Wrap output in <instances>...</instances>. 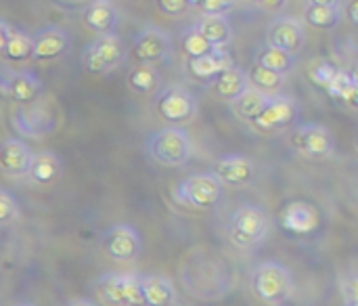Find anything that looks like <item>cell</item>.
Instances as JSON below:
<instances>
[{
  "instance_id": "obj_1",
  "label": "cell",
  "mask_w": 358,
  "mask_h": 306,
  "mask_svg": "<svg viewBox=\"0 0 358 306\" xmlns=\"http://www.w3.org/2000/svg\"><path fill=\"white\" fill-rule=\"evenodd\" d=\"M268 233V216L256 204H241L227 221V237L237 250L258 248Z\"/></svg>"
},
{
  "instance_id": "obj_2",
  "label": "cell",
  "mask_w": 358,
  "mask_h": 306,
  "mask_svg": "<svg viewBox=\"0 0 358 306\" xmlns=\"http://www.w3.org/2000/svg\"><path fill=\"white\" fill-rule=\"evenodd\" d=\"M145 149L153 162L166 168H180L191 160L193 145L191 137L185 128L176 126H166L149 134Z\"/></svg>"
},
{
  "instance_id": "obj_3",
  "label": "cell",
  "mask_w": 358,
  "mask_h": 306,
  "mask_svg": "<svg viewBox=\"0 0 358 306\" xmlns=\"http://www.w3.org/2000/svg\"><path fill=\"white\" fill-rule=\"evenodd\" d=\"M294 277L287 267L266 260L260 263L252 271V292L264 302L271 306H281L292 300L294 296Z\"/></svg>"
},
{
  "instance_id": "obj_4",
  "label": "cell",
  "mask_w": 358,
  "mask_h": 306,
  "mask_svg": "<svg viewBox=\"0 0 358 306\" xmlns=\"http://www.w3.org/2000/svg\"><path fill=\"white\" fill-rule=\"evenodd\" d=\"M10 124L25 139H44L57 130V105L48 97L17 105L10 113Z\"/></svg>"
},
{
  "instance_id": "obj_5",
  "label": "cell",
  "mask_w": 358,
  "mask_h": 306,
  "mask_svg": "<svg viewBox=\"0 0 358 306\" xmlns=\"http://www.w3.org/2000/svg\"><path fill=\"white\" fill-rule=\"evenodd\" d=\"M128 57V50L117 34L109 36H96L82 53V63L86 71L105 76L109 71H115L117 67L124 65Z\"/></svg>"
},
{
  "instance_id": "obj_6",
  "label": "cell",
  "mask_w": 358,
  "mask_h": 306,
  "mask_svg": "<svg viewBox=\"0 0 358 306\" xmlns=\"http://www.w3.org/2000/svg\"><path fill=\"white\" fill-rule=\"evenodd\" d=\"M96 294L107 306H147L141 275L107 273L96 281Z\"/></svg>"
},
{
  "instance_id": "obj_7",
  "label": "cell",
  "mask_w": 358,
  "mask_h": 306,
  "mask_svg": "<svg viewBox=\"0 0 358 306\" xmlns=\"http://www.w3.org/2000/svg\"><path fill=\"white\" fill-rule=\"evenodd\" d=\"M222 197V185L210 172H195L176 187V200L195 210H212Z\"/></svg>"
},
{
  "instance_id": "obj_8",
  "label": "cell",
  "mask_w": 358,
  "mask_h": 306,
  "mask_svg": "<svg viewBox=\"0 0 358 306\" xmlns=\"http://www.w3.org/2000/svg\"><path fill=\"white\" fill-rule=\"evenodd\" d=\"M197 99L189 88L182 86H166L157 92L155 99V109L157 113L170 124L180 128L182 124L193 122L197 116Z\"/></svg>"
},
{
  "instance_id": "obj_9",
  "label": "cell",
  "mask_w": 358,
  "mask_h": 306,
  "mask_svg": "<svg viewBox=\"0 0 358 306\" xmlns=\"http://www.w3.org/2000/svg\"><path fill=\"white\" fill-rule=\"evenodd\" d=\"M292 147L308 160H329L336 153V139L323 124H302L292 134Z\"/></svg>"
},
{
  "instance_id": "obj_10",
  "label": "cell",
  "mask_w": 358,
  "mask_h": 306,
  "mask_svg": "<svg viewBox=\"0 0 358 306\" xmlns=\"http://www.w3.org/2000/svg\"><path fill=\"white\" fill-rule=\"evenodd\" d=\"M0 92L19 105L34 103L42 97V82L29 69H13L0 59Z\"/></svg>"
},
{
  "instance_id": "obj_11",
  "label": "cell",
  "mask_w": 358,
  "mask_h": 306,
  "mask_svg": "<svg viewBox=\"0 0 358 306\" xmlns=\"http://www.w3.org/2000/svg\"><path fill=\"white\" fill-rule=\"evenodd\" d=\"M103 252L115 263H132L143 254V237L132 225H113L103 233Z\"/></svg>"
},
{
  "instance_id": "obj_12",
  "label": "cell",
  "mask_w": 358,
  "mask_h": 306,
  "mask_svg": "<svg viewBox=\"0 0 358 306\" xmlns=\"http://www.w3.org/2000/svg\"><path fill=\"white\" fill-rule=\"evenodd\" d=\"M170 50H172L170 34L155 25L141 29L132 40V57L138 61V65L155 67L170 55Z\"/></svg>"
},
{
  "instance_id": "obj_13",
  "label": "cell",
  "mask_w": 358,
  "mask_h": 306,
  "mask_svg": "<svg viewBox=\"0 0 358 306\" xmlns=\"http://www.w3.org/2000/svg\"><path fill=\"white\" fill-rule=\"evenodd\" d=\"M298 113H300V109H298L296 99H292L287 95H275L268 99V103L258 113V118L252 122V126L262 132H279V130H285L287 126H292L296 122Z\"/></svg>"
},
{
  "instance_id": "obj_14",
  "label": "cell",
  "mask_w": 358,
  "mask_h": 306,
  "mask_svg": "<svg viewBox=\"0 0 358 306\" xmlns=\"http://www.w3.org/2000/svg\"><path fill=\"white\" fill-rule=\"evenodd\" d=\"M306 44V29L296 17H277L266 29V46L298 55Z\"/></svg>"
},
{
  "instance_id": "obj_15",
  "label": "cell",
  "mask_w": 358,
  "mask_h": 306,
  "mask_svg": "<svg viewBox=\"0 0 358 306\" xmlns=\"http://www.w3.org/2000/svg\"><path fill=\"white\" fill-rule=\"evenodd\" d=\"M212 176H216V181L220 185H229V187H248L254 183L256 179V166L250 158L239 155V153H229L222 155L214 162L212 166Z\"/></svg>"
},
{
  "instance_id": "obj_16",
  "label": "cell",
  "mask_w": 358,
  "mask_h": 306,
  "mask_svg": "<svg viewBox=\"0 0 358 306\" xmlns=\"http://www.w3.org/2000/svg\"><path fill=\"white\" fill-rule=\"evenodd\" d=\"M31 158V149L21 139H4L0 143V174L8 179L27 176Z\"/></svg>"
},
{
  "instance_id": "obj_17",
  "label": "cell",
  "mask_w": 358,
  "mask_h": 306,
  "mask_svg": "<svg viewBox=\"0 0 358 306\" xmlns=\"http://www.w3.org/2000/svg\"><path fill=\"white\" fill-rule=\"evenodd\" d=\"M31 44H34V57L36 61H50V59H59L61 55H65L69 50L71 38L63 27L57 25H48L38 29L31 36Z\"/></svg>"
},
{
  "instance_id": "obj_18",
  "label": "cell",
  "mask_w": 358,
  "mask_h": 306,
  "mask_svg": "<svg viewBox=\"0 0 358 306\" xmlns=\"http://www.w3.org/2000/svg\"><path fill=\"white\" fill-rule=\"evenodd\" d=\"M84 25L94 32L96 36H109L115 34V25L120 21V13L113 2L107 0H94L84 6L82 11Z\"/></svg>"
},
{
  "instance_id": "obj_19",
  "label": "cell",
  "mask_w": 358,
  "mask_h": 306,
  "mask_svg": "<svg viewBox=\"0 0 358 306\" xmlns=\"http://www.w3.org/2000/svg\"><path fill=\"white\" fill-rule=\"evenodd\" d=\"M279 221H281L283 229L298 233V235H306L319 227V212L308 202H292L281 210Z\"/></svg>"
},
{
  "instance_id": "obj_20",
  "label": "cell",
  "mask_w": 358,
  "mask_h": 306,
  "mask_svg": "<svg viewBox=\"0 0 358 306\" xmlns=\"http://www.w3.org/2000/svg\"><path fill=\"white\" fill-rule=\"evenodd\" d=\"M61 172H63L61 158L57 153H52V151H40V153H34V158H31L27 179L34 185L48 187V185H52V183H57L61 179Z\"/></svg>"
},
{
  "instance_id": "obj_21",
  "label": "cell",
  "mask_w": 358,
  "mask_h": 306,
  "mask_svg": "<svg viewBox=\"0 0 358 306\" xmlns=\"http://www.w3.org/2000/svg\"><path fill=\"white\" fill-rule=\"evenodd\" d=\"M233 65H235L233 63V57L227 50H212L206 57H199V59L189 61V71H191L193 78L210 84L212 80H216L222 71L231 69Z\"/></svg>"
},
{
  "instance_id": "obj_22",
  "label": "cell",
  "mask_w": 358,
  "mask_h": 306,
  "mask_svg": "<svg viewBox=\"0 0 358 306\" xmlns=\"http://www.w3.org/2000/svg\"><path fill=\"white\" fill-rule=\"evenodd\" d=\"M344 15V6L331 0H313L304 8V19L308 25L317 29H334L340 25Z\"/></svg>"
},
{
  "instance_id": "obj_23",
  "label": "cell",
  "mask_w": 358,
  "mask_h": 306,
  "mask_svg": "<svg viewBox=\"0 0 358 306\" xmlns=\"http://www.w3.org/2000/svg\"><path fill=\"white\" fill-rule=\"evenodd\" d=\"M193 27L216 50H227L233 42V25L227 17H201Z\"/></svg>"
},
{
  "instance_id": "obj_24",
  "label": "cell",
  "mask_w": 358,
  "mask_h": 306,
  "mask_svg": "<svg viewBox=\"0 0 358 306\" xmlns=\"http://www.w3.org/2000/svg\"><path fill=\"white\" fill-rule=\"evenodd\" d=\"M210 86H212V90H214L220 99L233 103L235 99H239V97L250 88V82H248L245 69L233 65L231 69L222 71L216 80H212Z\"/></svg>"
},
{
  "instance_id": "obj_25",
  "label": "cell",
  "mask_w": 358,
  "mask_h": 306,
  "mask_svg": "<svg viewBox=\"0 0 358 306\" xmlns=\"http://www.w3.org/2000/svg\"><path fill=\"white\" fill-rule=\"evenodd\" d=\"M143 296L147 306H174L176 292L168 277L164 275H141Z\"/></svg>"
},
{
  "instance_id": "obj_26",
  "label": "cell",
  "mask_w": 358,
  "mask_h": 306,
  "mask_svg": "<svg viewBox=\"0 0 358 306\" xmlns=\"http://www.w3.org/2000/svg\"><path fill=\"white\" fill-rule=\"evenodd\" d=\"M245 74H248L250 86L256 88L258 92L268 95V97L281 95V88H283V84H285V78H283V76H279V74H275V71H271V69L258 65L256 61L250 65V69H248Z\"/></svg>"
},
{
  "instance_id": "obj_27",
  "label": "cell",
  "mask_w": 358,
  "mask_h": 306,
  "mask_svg": "<svg viewBox=\"0 0 358 306\" xmlns=\"http://www.w3.org/2000/svg\"><path fill=\"white\" fill-rule=\"evenodd\" d=\"M275 97V95H273ZM268 95H262V92H258L256 88H248L239 99H235L233 103H231V107H233V113L239 118V120H243V122H248V124H252L256 118H258V113L264 109V105L268 103Z\"/></svg>"
},
{
  "instance_id": "obj_28",
  "label": "cell",
  "mask_w": 358,
  "mask_h": 306,
  "mask_svg": "<svg viewBox=\"0 0 358 306\" xmlns=\"http://www.w3.org/2000/svg\"><path fill=\"white\" fill-rule=\"evenodd\" d=\"M128 86L138 95H153L162 90V76L151 65H134L128 71Z\"/></svg>"
},
{
  "instance_id": "obj_29",
  "label": "cell",
  "mask_w": 358,
  "mask_h": 306,
  "mask_svg": "<svg viewBox=\"0 0 358 306\" xmlns=\"http://www.w3.org/2000/svg\"><path fill=\"white\" fill-rule=\"evenodd\" d=\"M329 97H334L336 101L348 105L350 109L357 107V97H358V82L357 76L344 69H338L336 78L331 80V84L327 86Z\"/></svg>"
},
{
  "instance_id": "obj_30",
  "label": "cell",
  "mask_w": 358,
  "mask_h": 306,
  "mask_svg": "<svg viewBox=\"0 0 358 306\" xmlns=\"http://www.w3.org/2000/svg\"><path fill=\"white\" fill-rule=\"evenodd\" d=\"M256 63L279 74V76H287L294 67H296V57L294 55H287L283 50H277V48H271V46H262L256 55Z\"/></svg>"
},
{
  "instance_id": "obj_31",
  "label": "cell",
  "mask_w": 358,
  "mask_h": 306,
  "mask_svg": "<svg viewBox=\"0 0 358 306\" xmlns=\"http://www.w3.org/2000/svg\"><path fill=\"white\" fill-rule=\"evenodd\" d=\"M4 59L6 61H29L34 57V44H31V36L25 34V32H19V29H13L10 32V38L4 46Z\"/></svg>"
},
{
  "instance_id": "obj_32",
  "label": "cell",
  "mask_w": 358,
  "mask_h": 306,
  "mask_svg": "<svg viewBox=\"0 0 358 306\" xmlns=\"http://www.w3.org/2000/svg\"><path fill=\"white\" fill-rule=\"evenodd\" d=\"M180 48H182V53H185V57H187L189 61L199 59V57H206V55H210L212 50H216V48H212V46L197 34V29H195L193 25L187 27V29L182 32V36H180Z\"/></svg>"
},
{
  "instance_id": "obj_33",
  "label": "cell",
  "mask_w": 358,
  "mask_h": 306,
  "mask_svg": "<svg viewBox=\"0 0 358 306\" xmlns=\"http://www.w3.org/2000/svg\"><path fill=\"white\" fill-rule=\"evenodd\" d=\"M336 74H338V67H336L329 59H323V57L315 59V61L308 65V78H310L317 86H321V88H325V90H327V86L331 84V80L336 78Z\"/></svg>"
},
{
  "instance_id": "obj_34",
  "label": "cell",
  "mask_w": 358,
  "mask_h": 306,
  "mask_svg": "<svg viewBox=\"0 0 358 306\" xmlns=\"http://www.w3.org/2000/svg\"><path fill=\"white\" fill-rule=\"evenodd\" d=\"M193 6H199L203 17H227V13L233 11L235 2H229V0H199V2H193Z\"/></svg>"
},
{
  "instance_id": "obj_35",
  "label": "cell",
  "mask_w": 358,
  "mask_h": 306,
  "mask_svg": "<svg viewBox=\"0 0 358 306\" xmlns=\"http://www.w3.org/2000/svg\"><path fill=\"white\" fill-rule=\"evenodd\" d=\"M17 216H19V206H17L15 197L8 191L0 189V225H8Z\"/></svg>"
},
{
  "instance_id": "obj_36",
  "label": "cell",
  "mask_w": 358,
  "mask_h": 306,
  "mask_svg": "<svg viewBox=\"0 0 358 306\" xmlns=\"http://www.w3.org/2000/svg\"><path fill=\"white\" fill-rule=\"evenodd\" d=\"M157 6H159V11L164 15L178 19V17H182V15L189 13V8L193 6V2H189V0H159Z\"/></svg>"
},
{
  "instance_id": "obj_37",
  "label": "cell",
  "mask_w": 358,
  "mask_h": 306,
  "mask_svg": "<svg viewBox=\"0 0 358 306\" xmlns=\"http://www.w3.org/2000/svg\"><path fill=\"white\" fill-rule=\"evenodd\" d=\"M340 290H342V302H358V284L355 275L342 277Z\"/></svg>"
},
{
  "instance_id": "obj_38",
  "label": "cell",
  "mask_w": 358,
  "mask_h": 306,
  "mask_svg": "<svg viewBox=\"0 0 358 306\" xmlns=\"http://www.w3.org/2000/svg\"><path fill=\"white\" fill-rule=\"evenodd\" d=\"M10 32H13V27H10L4 19H0V53H2L4 46H6V42H8V38H10Z\"/></svg>"
},
{
  "instance_id": "obj_39",
  "label": "cell",
  "mask_w": 358,
  "mask_h": 306,
  "mask_svg": "<svg viewBox=\"0 0 358 306\" xmlns=\"http://www.w3.org/2000/svg\"><path fill=\"white\" fill-rule=\"evenodd\" d=\"M67 306H96L92 300H86V298H78V300H71Z\"/></svg>"
},
{
  "instance_id": "obj_40",
  "label": "cell",
  "mask_w": 358,
  "mask_h": 306,
  "mask_svg": "<svg viewBox=\"0 0 358 306\" xmlns=\"http://www.w3.org/2000/svg\"><path fill=\"white\" fill-rule=\"evenodd\" d=\"M348 11H350V21H352V23H357V21H358L357 2H350V4H348Z\"/></svg>"
},
{
  "instance_id": "obj_41",
  "label": "cell",
  "mask_w": 358,
  "mask_h": 306,
  "mask_svg": "<svg viewBox=\"0 0 358 306\" xmlns=\"http://www.w3.org/2000/svg\"><path fill=\"white\" fill-rule=\"evenodd\" d=\"M342 306H358V302H344Z\"/></svg>"
},
{
  "instance_id": "obj_42",
  "label": "cell",
  "mask_w": 358,
  "mask_h": 306,
  "mask_svg": "<svg viewBox=\"0 0 358 306\" xmlns=\"http://www.w3.org/2000/svg\"><path fill=\"white\" fill-rule=\"evenodd\" d=\"M17 306H34V305H17Z\"/></svg>"
}]
</instances>
